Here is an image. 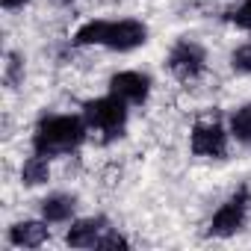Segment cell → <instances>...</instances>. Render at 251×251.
Returning a JSON list of instances; mask_svg holds the SVG:
<instances>
[{
    "label": "cell",
    "mask_w": 251,
    "mask_h": 251,
    "mask_svg": "<svg viewBox=\"0 0 251 251\" xmlns=\"http://www.w3.org/2000/svg\"><path fill=\"white\" fill-rule=\"evenodd\" d=\"M89 133L86 118L77 115H50L42 118L39 127L33 133V148L36 154L45 157H59V154H71Z\"/></svg>",
    "instance_id": "6da1fadb"
},
{
    "label": "cell",
    "mask_w": 251,
    "mask_h": 251,
    "mask_svg": "<svg viewBox=\"0 0 251 251\" xmlns=\"http://www.w3.org/2000/svg\"><path fill=\"white\" fill-rule=\"evenodd\" d=\"M83 118L89 124V130L100 133V142H109L115 136H121L124 121H127V109H124V100H118L115 95L89 100L83 106Z\"/></svg>",
    "instance_id": "7a4b0ae2"
},
{
    "label": "cell",
    "mask_w": 251,
    "mask_h": 251,
    "mask_svg": "<svg viewBox=\"0 0 251 251\" xmlns=\"http://www.w3.org/2000/svg\"><path fill=\"white\" fill-rule=\"evenodd\" d=\"M189 148H192L195 157H213V160H219V157L227 154V133H225L222 124H219V115L216 112L213 115H204L195 127H192Z\"/></svg>",
    "instance_id": "3957f363"
},
{
    "label": "cell",
    "mask_w": 251,
    "mask_h": 251,
    "mask_svg": "<svg viewBox=\"0 0 251 251\" xmlns=\"http://www.w3.org/2000/svg\"><path fill=\"white\" fill-rule=\"evenodd\" d=\"M169 71L183 80V83H192L204 74V65H207V53L198 42H189V39H180L172 50H169V59H166Z\"/></svg>",
    "instance_id": "277c9868"
},
{
    "label": "cell",
    "mask_w": 251,
    "mask_h": 251,
    "mask_svg": "<svg viewBox=\"0 0 251 251\" xmlns=\"http://www.w3.org/2000/svg\"><path fill=\"white\" fill-rule=\"evenodd\" d=\"M248 204H251V195H248V186H239L219 210H216V216H213V222H210V233L213 236H233L242 225H245V219H248Z\"/></svg>",
    "instance_id": "5b68a950"
},
{
    "label": "cell",
    "mask_w": 251,
    "mask_h": 251,
    "mask_svg": "<svg viewBox=\"0 0 251 251\" xmlns=\"http://www.w3.org/2000/svg\"><path fill=\"white\" fill-rule=\"evenodd\" d=\"M148 42V27L142 21H133V18H124V21H109V30H106V48L109 50H118V53H127V50H136Z\"/></svg>",
    "instance_id": "8992f818"
},
{
    "label": "cell",
    "mask_w": 251,
    "mask_h": 251,
    "mask_svg": "<svg viewBox=\"0 0 251 251\" xmlns=\"http://www.w3.org/2000/svg\"><path fill=\"white\" fill-rule=\"evenodd\" d=\"M151 92V77L142 71H118L109 80V95L124 103H145Z\"/></svg>",
    "instance_id": "52a82bcc"
},
{
    "label": "cell",
    "mask_w": 251,
    "mask_h": 251,
    "mask_svg": "<svg viewBox=\"0 0 251 251\" xmlns=\"http://www.w3.org/2000/svg\"><path fill=\"white\" fill-rule=\"evenodd\" d=\"M106 233V219L95 216V219H80L68 227L65 242L71 248H98V239Z\"/></svg>",
    "instance_id": "ba28073f"
},
{
    "label": "cell",
    "mask_w": 251,
    "mask_h": 251,
    "mask_svg": "<svg viewBox=\"0 0 251 251\" xmlns=\"http://www.w3.org/2000/svg\"><path fill=\"white\" fill-rule=\"evenodd\" d=\"M50 236L48 230V219L45 222H36V219H24V222H15L9 227V242L15 248H39L45 245Z\"/></svg>",
    "instance_id": "9c48e42d"
},
{
    "label": "cell",
    "mask_w": 251,
    "mask_h": 251,
    "mask_svg": "<svg viewBox=\"0 0 251 251\" xmlns=\"http://www.w3.org/2000/svg\"><path fill=\"white\" fill-rule=\"evenodd\" d=\"M74 207H77V198L68 195V192H53L42 201V216L48 222H68L74 216Z\"/></svg>",
    "instance_id": "30bf717a"
},
{
    "label": "cell",
    "mask_w": 251,
    "mask_h": 251,
    "mask_svg": "<svg viewBox=\"0 0 251 251\" xmlns=\"http://www.w3.org/2000/svg\"><path fill=\"white\" fill-rule=\"evenodd\" d=\"M48 180H50V163L45 160V154L24 160V166H21V183L24 186H42Z\"/></svg>",
    "instance_id": "8fae6325"
},
{
    "label": "cell",
    "mask_w": 251,
    "mask_h": 251,
    "mask_svg": "<svg viewBox=\"0 0 251 251\" xmlns=\"http://www.w3.org/2000/svg\"><path fill=\"white\" fill-rule=\"evenodd\" d=\"M106 30H109V21H100V18L86 21V24L74 33V45H80V48H89V45H103V42H106Z\"/></svg>",
    "instance_id": "7c38bea8"
},
{
    "label": "cell",
    "mask_w": 251,
    "mask_h": 251,
    "mask_svg": "<svg viewBox=\"0 0 251 251\" xmlns=\"http://www.w3.org/2000/svg\"><path fill=\"white\" fill-rule=\"evenodd\" d=\"M230 136L242 145H251V103L239 106L230 115Z\"/></svg>",
    "instance_id": "4fadbf2b"
},
{
    "label": "cell",
    "mask_w": 251,
    "mask_h": 251,
    "mask_svg": "<svg viewBox=\"0 0 251 251\" xmlns=\"http://www.w3.org/2000/svg\"><path fill=\"white\" fill-rule=\"evenodd\" d=\"M230 65H233V71H239V74H251V42H248V45H239V48L230 53Z\"/></svg>",
    "instance_id": "5bb4252c"
},
{
    "label": "cell",
    "mask_w": 251,
    "mask_h": 251,
    "mask_svg": "<svg viewBox=\"0 0 251 251\" xmlns=\"http://www.w3.org/2000/svg\"><path fill=\"white\" fill-rule=\"evenodd\" d=\"M98 248H103V251H118V248H130V242H127V236H121L118 230L106 227V233L98 239Z\"/></svg>",
    "instance_id": "9a60e30c"
},
{
    "label": "cell",
    "mask_w": 251,
    "mask_h": 251,
    "mask_svg": "<svg viewBox=\"0 0 251 251\" xmlns=\"http://www.w3.org/2000/svg\"><path fill=\"white\" fill-rule=\"evenodd\" d=\"M230 21H233L239 30H251V0H242V3L230 12Z\"/></svg>",
    "instance_id": "2e32d148"
},
{
    "label": "cell",
    "mask_w": 251,
    "mask_h": 251,
    "mask_svg": "<svg viewBox=\"0 0 251 251\" xmlns=\"http://www.w3.org/2000/svg\"><path fill=\"white\" fill-rule=\"evenodd\" d=\"M18 74H21V59L15 53H9V59H6V83L12 86L18 80Z\"/></svg>",
    "instance_id": "e0dca14e"
},
{
    "label": "cell",
    "mask_w": 251,
    "mask_h": 251,
    "mask_svg": "<svg viewBox=\"0 0 251 251\" xmlns=\"http://www.w3.org/2000/svg\"><path fill=\"white\" fill-rule=\"evenodd\" d=\"M0 3H3V9H21L27 0H0Z\"/></svg>",
    "instance_id": "ac0fdd59"
}]
</instances>
